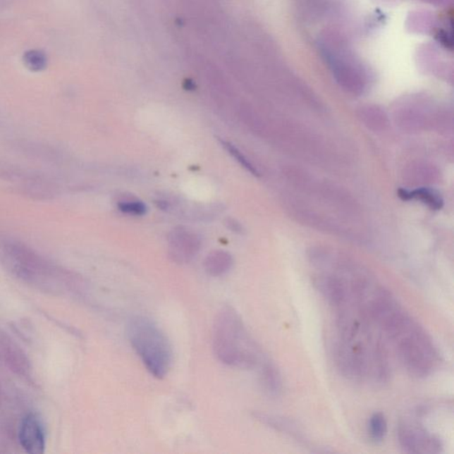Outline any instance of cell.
Instances as JSON below:
<instances>
[{
    "mask_svg": "<svg viewBox=\"0 0 454 454\" xmlns=\"http://www.w3.org/2000/svg\"><path fill=\"white\" fill-rule=\"evenodd\" d=\"M212 340L220 362L240 369H251L259 364V350L233 307L225 306L216 314Z\"/></svg>",
    "mask_w": 454,
    "mask_h": 454,
    "instance_id": "1",
    "label": "cell"
},
{
    "mask_svg": "<svg viewBox=\"0 0 454 454\" xmlns=\"http://www.w3.org/2000/svg\"><path fill=\"white\" fill-rule=\"evenodd\" d=\"M130 345L153 376L161 379L173 366V353L170 342L156 323L145 317H134L127 326Z\"/></svg>",
    "mask_w": 454,
    "mask_h": 454,
    "instance_id": "2",
    "label": "cell"
},
{
    "mask_svg": "<svg viewBox=\"0 0 454 454\" xmlns=\"http://www.w3.org/2000/svg\"><path fill=\"white\" fill-rule=\"evenodd\" d=\"M388 337L397 343L402 363L412 376H429L439 362L438 352L432 340L410 317Z\"/></svg>",
    "mask_w": 454,
    "mask_h": 454,
    "instance_id": "3",
    "label": "cell"
},
{
    "mask_svg": "<svg viewBox=\"0 0 454 454\" xmlns=\"http://www.w3.org/2000/svg\"><path fill=\"white\" fill-rule=\"evenodd\" d=\"M398 442L405 452L410 453H438L442 443L439 438L418 426L403 423L398 429Z\"/></svg>",
    "mask_w": 454,
    "mask_h": 454,
    "instance_id": "4",
    "label": "cell"
},
{
    "mask_svg": "<svg viewBox=\"0 0 454 454\" xmlns=\"http://www.w3.org/2000/svg\"><path fill=\"white\" fill-rule=\"evenodd\" d=\"M20 445L27 453L41 454L44 453L46 439L42 423L35 415H30L23 419L20 429Z\"/></svg>",
    "mask_w": 454,
    "mask_h": 454,
    "instance_id": "5",
    "label": "cell"
},
{
    "mask_svg": "<svg viewBox=\"0 0 454 454\" xmlns=\"http://www.w3.org/2000/svg\"><path fill=\"white\" fill-rule=\"evenodd\" d=\"M254 418L271 429L278 432L290 436V438L297 440L298 442L308 445V440L304 431L298 424L292 419L281 417V416L264 414V412H254Z\"/></svg>",
    "mask_w": 454,
    "mask_h": 454,
    "instance_id": "6",
    "label": "cell"
},
{
    "mask_svg": "<svg viewBox=\"0 0 454 454\" xmlns=\"http://www.w3.org/2000/svg\"><path fill=\"white\" fill-rule=\"evenodd\" d=\"M314 286L330 304L336 306L345 305L347 290L339 278L328 276L319 277L314 281Z\"/></svg>",
    "mask_w": 454,
    "mask_h": 454,
    "instance_id": "7",
    "label": "cell"
},
{
    "mask_svg": "<svg viewBox=\"0 0 454 454\" xmlns=\"http://www.w3.org/2000/svg\"><path fill=\"white\" fill-rule=\"evenodd\" d=\"M259 381L262 390L271 398H278L283 390L281 374L275 364L263 360L259 371Z\"/></svg>",
    "mask_w": 454,
    "mask_h": 454,
    "instance_id": "8",
    "label": "cell"
},
{
    "mask_svg": "<svg viewBox=\"0 0 454 454\" xmlns=\"http://www.w3.org/2000/svg\"><path fill=\"white\" fill-rule=\"evenodd\" d=\"M398 194L402 200H419L423 204H427L429 208L434 209V211H439L443 205L441 195L431 188H418L412 191L402 188L398 190Z\"/></svg>",
    "mask_w": 454,
    "mask_h": 454,
    "instance_id": "9",
    "label": "cell"
},
{
    "mask_svg": "<svg viewBox=\"0 0 454 454\" xmlns=\"http://www.w3.org/2000/svg\"><path fill=\"white\" fill-rule=\"evenodd\" d=\"M232 257L225 252H216L207 257L205 261V270L212 276H220L231 268Z\"/></svg>",
    "mask_w": 454,
    "mask_h": 454,
    "instance_id": "10",
    "label": "cell"
},
{
    "mask_svg": "<svg viewBox=\"0 0 454 454\" xmlns=\"http://www.w3.org/2000/svg\"><path fill=\"white\" fill-rule=\"evenodd\" d=\"M368 432L370 438L376 443L384 441L388 433V423L384 414L374 412L368 422Z\"/></svg>",
    "mask_w": 454,
    "mask_h": 454,
    "instance_id": "11",
    "label": "cell"
},
{
    "mask_svg": "<svg viewBox=\"0 0 454 454\" xmlns=\"http://www.w3.org/2000/svg\"><path fill=\"white\" fill-rule=\"evenodd\" d=\"M23 63L30 70L33 72L42 71L46 68L47 59L46 54L39 50L27 51L23 57Z\"/></svg>",
    "mask_w": 454,
    "mask_h": 454,
    "instance_id": "12",
    "label": "cell"
},
{
    "mask_svg": "<svg viewBox=\"0 0 454 454\" xmlns=\"http://www.w3.org/2000/svg\"><path fill=\"white\" fill-rule=\"evenodd\" d=\"M221 143L223 147L228 151L230 154H232V156L235 158L237 161H239L240 164L242 165L243 167L245 168L247 171H250V173L254 175V176H259V171H257V168L250 163L249 160H247V158L244 157L235 146L226 142V141L221 140Z\"/></svg>",
    "mask_w": 454,
    "mask_h": 454,
    "instance_id": "13",
    "label": "cell"
},
{
    "mask_svg": "<svg viewBox=\"0 0 454 454\" xmlns=\"http://www.w3.org/2000/svg\"><path fill=\"white\" fill-rule=\"evenodd\" d=\"M118 207L120 211L130 215L142 216L147 212V206L139 201L122 202Z\"/></svg>",
    "mask_w": 454,
    "mask_h": 454,
    "instance_id": "14",
    "label": "cell"
}]
</instances>
